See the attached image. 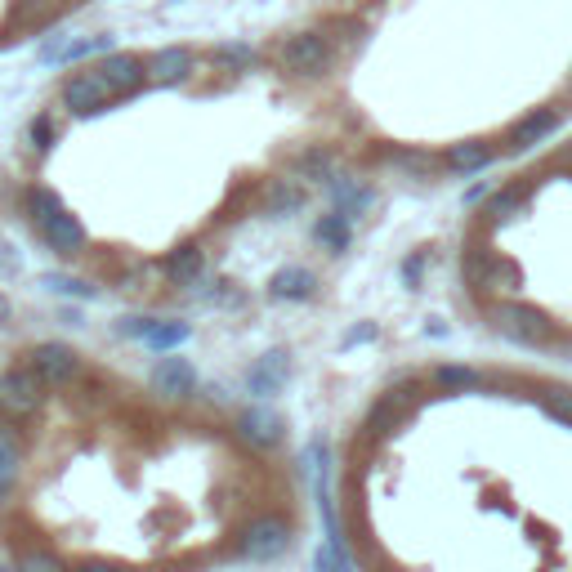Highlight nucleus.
<instances>
[{"label": "nucleus", "mask_w": 572, "mask_h": 572, "mask_svg": "<svg viewBox=\"0 0 572 572\" xmlns=\"http://www.w3.org/2000/svg\"><path fill=\"white\" fill-rule=\"evenodd\" d=\"M492 327H497L505 340H519V345H546V340L555 336V322H550L541 309L519 304V300L492 304Z\"/></svg>", "instance_id": "1"}, {"label": "nucleus", "mask_w": 572, "mask_h": 572, "mask_svg": "<svg viewBox=\"0 0 572 572\" xmlns=\"http://www.w3.org/2000/svg\"><path fill=\"white\" fill-rule=\"evenodd\" d=\"M45 403V380L36 376L32 367H14L0 376V412L9 416V421H27V416H36Z\"/></svg>", "instance_id": "2"}, {"label": "nucleus", "mask_w": 572, "mask_h": 572, "mask_svg": "<svg viewBox=\"0 0 572 572\" xmlns=\"http://www.w3.org/2000/svg\"><path fill=\"white\" fill-rule=\"evenodd\" d=\"M291 546V528H286L282 519H255L251 528L237 537V550H242L246 559H278L282 550Z\"/></svg>", "instance_id": "3"}, {"label": "nucleus", "mask_w": 572, "mask_h": 572, "mask_svg": "<svg viewBox=\"0 0 572 572\" xmlns=\"http://www.w3.org/2000/svg\"><path fill=\"white\" fill-rule=\"evenodd\" d=\"M108 99H112V85L103 81L99 72H76V76H68V85H63V108H68L72 117H90V112H99Z\"/></svg>", "instance_id": "4"}, {"label": "nucleus", "mask_w": 572, "mask_h": 572, "mask_svg": "<svg viewBox=\"0 0 572 572\" xmlns=\"http://www.w3.org/2000/svg\"><path fill=\"white\" fill-rule=\"evenodd\" d=\"M27 367H32L45 385H68L81 362H76V354L68 345H36L32 354H27Z\"/></svg>", "instance_id": "5"}, {"label": "nucleus", "mask_w": 572, "mask_h": 572, "mask_svg": "<svg viewBox=\"0 0 572 572\" xmlns=\"http://www.w3.org/2000/svg\"><path fill=\"white\" fill-rule=\"evenodd\" d=\"M152 389H157L161 398H170V403H184L197 389V371L188 367L184 358H161L157 367H152Z\"/></svg>", "instance_id": "6"}, {"label": "nucleus", "mask_w": 572, "mask_h": 572, "mask_svg": "<svg viewBox=\"0 0 572 572\" xmlns=\"http://www.w3.org/2000/svg\"><path fill=\"white\" fill-rule=\"evenodd\" d=\"M327 59H331V50H327V41H322L318 32H300V36H291V41L282 45V63L291 72H322L327 68Z\"/></svg>", "instance_id": "7"}, {"label": "nucleus", "mask_w": 572, "mask_h": 572, "mask_svg": "<svg viewBox=\"0 0 572 572\" xmlns=\"http://www.w3.org/2000/svg\"><path fill=\"white\" fill-rule=\"evenodd\" d=\"M237 434L251 447H278L282 443V416L269 412V407H251V412L237 421Z\"/></svg>", "instance_id": "8"}, {"label": "nucleus", "mask_w": 572, "mask_h": 572, "mask_svg": "<svg viewBox=\"0 0 572 572\" xmlns=\"http://www.w3.org/2000/svg\"><path fill=\"white\" fill-rule=\"evenodd\" d=\"M99 76L112 85V94H126V90H139L143 76H148V63L135 59V54H108L103 59Z\"/></svg>", "instance_id": "9"}, {"label": "nucleus", "mask_w": 572, "mask_h": 572, "mask_svg": "<svg viewBox=\"0 0 572 572\" xmlns=\"http://www.w3.org/2000/svg\"><path fill=\"white\" fill-rule=\"evenodd\" d=\"M559 121H564V112H559V108H541V112H532L528 121H519V126H514L510 148H514V152H523V148H537V143L546 139V135H555V130H559Z\"/></svg>", "instance_id": "10"}, {"label": "nucleus", "mask_w": 572, "mask_h": 572, "mask_svg": "<svg viewBox=\"0 0 572 572\" xmlns=\"http://www.w3.org/2000/svg\"><path fill=\"white\" fill-rule=\"evenodd\" d=\"M148 72L157 76L161 85H179V81H188V76H193V54H188L184 45H166V50L152 54Z\"/></svg>", "instance_id": "11"}, {"label": "nucleus", "mask_w": 572, "mask_h": 572, "mask_svg": "<svg viewBox=\"0 0 572 572\" xmlns=\"http://www.w3.org/2000/svg\"><path fill=\"white\" fill-rule=\"evenodd\" d=\"M291 380V358L282 354V349H273V354H264L255 362L251 371V394H278V389Z\"/></svg>", "instance_id": "12"}, {"label": "nucleus", "mask_w": 572, "mask_h": 572, "mask_svg": "<svg viewBox=\"0 0 572 572\" xmlns=\"http://www.w3.org/2000/svg\"><path fill=\"white\" fill-rule=\"evenodd\" d=\"M202 269H206L202 251H197V246H179V251H170V260H166V282H175V286H197Z\"/></svg>", "instance_id": "13"}, {"label": "nucleus", "mask_w": 572, "mask_h": 572, "mask_svg": "<svg viewBox=\"0 0 572 572\" xmlns=\"http://www.w3.org/2000/svg\"><path fill=\"white\" fill-rule=\"evenodd\" d=\"M41 233H45V242H50L59 255H76V251L85 246V228L76 224V219H72L68 211H63L59 219H50V224L41 228Z\"/></svg>", "instance_id": "14"}, {"label": "nucleus", "mask_w": 572, "mask_h": 572, "mask_svg": "<svg viewBox=\"0 0 572 572\" xmlns=\"http://www.w3.org/2000/svg\"><path fill=\"white\" fill-rule=\"evenodd\" d=\"M269 295H278V300H309L313 295V273L309 269H278L269 278Z\"/></svg>", "instance_id": "15"}, {"label": "nucleus", "mask_w": 572, "mask_h": 572, "mask_svg": "<svg viewBox=\"0 0 572 572\" xmlns=\"http://www.w3.org/2000/svg\"><path fill=\"white\" fill-rule=\"evenodd\" d=\"M313 237H318V242L327 246L331 255H340L354 233H349V219H345V215H322L318 224H313Z\"/></svg>", "instance_id": "16"}, {"label": "nucleus", "mask_w": 572, "mask_h": 572, "mask_svg": "<svg viewBox=\"0 0 572 572\" xmlns=\"http://www.w3.org/2000/svg\"><path fill=\"white\" fill-rule=\"evenodd\" d=\"M447 166L452 170H483V166H492V148L488 143H456V148H447Z\"/></svg>", "instance_id": "17"}, {"label": "nucleus", "mask_w": 572, "mask_h": 572, "mask_svg": "<svg viewBox=\"0 0 572 572\" xmlns=\"http://www.w3.org/2000/svg\"><path fill=\"white\" fill-rule=\"evenodd\" d=\"M331 202H336V215H358L371 206V193L367 188H358L354 179H340V184H331Z\"/></svg>", "instance_id": "18"}, {"label": "nucleus", "mask_w": 572, "mask_h": 572, "mask_svg": "<svg viewBox=\"0 0 572 572\" xmlns=\"http://www.w3.org/2000/svg\"><path fill=\"white\" fill-rule=\"evenodd\" d=\"M188 336H193V327H188V322H157V327L148 331V345L157 349V354H170V349H179Z\"/></svg>", "instance_id": "19"}, {"label": "nucleus", "mask_w": 572, "mask_h": 572, "mask_svg": "<svg viewBox=\"0 0 572 572\" xmlns=\"http://www.w3.org/2000/svg\"><path fill=\"white\" fill-rule=\"evenodd\" d=\"M27 211H32V219L45 228L50 219L63 215V202H59V193H50V188H32V193H27Z\"/></svg>", "instance_id": "20"}, {"label": "nucleus", "mask_w": 572, "mask_h": 572, "mask_svg": "<svg viewBox=\"0 0 572 572\" xmlns=\"http://www.w3.org/2000/svg\"><path fill=\"white\" fill-rule=\"evenodd\" d=\"M14 474H18V443L9 438V429H0V497L9 492Z\"/></svg>", "instance_id": "21"}, {"label": "nucleus", "mask_w": 572, "mask_h": 572, "mask_svg": "<svg viewBox=\"0 0 572 572\" xmlns=\"http://www.w3.org/2000/svg\"><path fill=\"white\" fill-rule=\"evenodd\" d=\"M295 175H304V179H327L331 175V152H322V148H313V152H304V157H295Z\"/></svg>", "instance_id": "22"}, {"label": "nucleus", "mask_w": 572, "mask_h": 572, "mask_svg": "<svg viewBox=\"0 0 572 572\" xmlns=\"http://www.w3.org/2000/svg\"><path fill=\"white\" fill-rule=\"evenodd\" d=\"M438 385L443 389H479L483 376L470 367H438Z\"/></svg>", "instance_id": "23"}, {"label": "nucleus", "mask_w": 572, "mask_h": 572, "mask_svg": "<svg viewBox=\"0 0 572 572\" xmlns=\"http://www.w3.org/2000/svg\"><path fill=\"white\" fill-rule=\"evenodd\" d=\"M541 407H546L555 421L572 425V389H546V398H541Z\"/></svg>", "instance_id": "24"}, {"label": "nucleus", "mask_w": 572, "mask_h": 572, "mask_svg": "<svg viewBox=\"0 0 572 572\" xmlns=\"http://www.w3.org/2000/svg\"><path fill=\"white\" fill-rule=\"evenodd\" d=\"M313 564H318V572H349V555H345V546H340V541H327V546L318 550V559H313Z\"/></svg>", "instance_id": "25"}, {"label": "nucleus", "mask_w": 572, "mask_h": 572, "mask_svg": "<svg viewBox=\"0 0 572 572\" xmlns=\"http://www.w3.org/2000/svg\"><path fill=\"white\" fill-rule=\"evenodd\" d=\"M18 572H63L59 559L45 555V550H27L23 559H18Z\"/></svg>", "instance_id": "26"}, {"label": "nucleus", "mask_w": 572, "mask_h": 572, "mask_svg": "<svg viewBox=\"0 0 572 572\" xmlns=\"http://www.w3.org/2000/svg\"><path fill=\"white\" fill-rule=\"evenodd\" d=\"M523 206V193H501L497 202H492V219H497V224H505V219H514V211H519Z\"/></svg>", "instance_id": "27"}, {"label": "nucleus", "mask_w": 572, "mask_h": 572, "mask_svg": "<svg viewBox=\"0 0 572 572\" xmlns=\"http://www.w3.org/2000/svg\"><path fill=\"white\" fill-rule=\"evenodd\" d=\"M45 286H50V291H59V295H81V300H90V295H94V286H85V282H76V278H45Z\"/></svg>", "instance_id": "28"}, {"label": "nucleus", "mask_w": 572, "mask_h": 572, "mask_svg": "<svg viewBox=\"0 0 572 572\" xmlns=\"http://www.w3.org/2000/svg\"><path fill=\"white\" fill-rule=\"evenodd\" d=\"M152 327H157L152 318H121V322H117V336H143V340H148Z\"/></svg>", "instance_id": "29"}, {"label": "nucleus", "mask_w": 572, "mask_h": 572, "mask_svg": "<svg viewBox=\"0 0 572 572\" xmlns=\"http://www.w3.org/2000/svg\"><path fill=\"white\" fill-rule=\"evenodd\" d=\"M295 206H300V193H295V188H286V184L273 188V211H295Z\"/></svg>", "instance_id": "30"}, {"label": "nucleus", "mask_w": 572, "mask_h": 572, "mask_svg": "<svg viewBox=\"0 0 572 572\" xmlns=\"http://www.w3.org/2000/svg\"><path fill=\"white\" fill-rule=\"evenodd\" d=\"M32 143H36V148H50V143H54L50 117H36V121H32Z\"/></svg>", "instance_id": "31"}, {"label": "nucleus", "mask_w": 572, "mask_h": 572, "mask_svg": "<svg viewBox=\"0 0 572 572\" xmlns=\"http://www.w3.org/2000/svg\"><path fill=\"white\" fill-rule=\"evenodd\" d=\"M371 336H376V327H371V322H367V327H354V331H349V340H345V345H362V340H371Z\"/></svg>", "instance_id": "32"}, {"label": "nucleus", "mask_w": 572, "mask_h": 572, "mask_svg": "<svg viewBox=\"0 0 572 572\" xmlns=\"http://www.w3.org/2000/svg\"><path fill=\"white\" fill-rule=\"evenodd\" d=\"M421 269H425L421 260H407V264H403V278H407V282L416 286V282H421Z\"/></svg>", "instance_id": "33"}, {"label": "nucleus", "mask_w": 572, "mask_h": 572, "mask_svg": "<svg viewBox=\"0 0 572 572\" xmlns=\"http://www.w3.org/2000/svg\"><path fill=\"white\" fill-rule=\"evenodd\" d=\"M76 572H117V568H108V564H85V568H76Z\"/></svg>", "instance_id": "34"}, {"label": "nucleus", "mask_w": 572, "mask_h": 572, "mask_svg": "<svg viewBox=\"0 0 572 572\" xmlns=\"http://www.w3.org/2000/svg\"><path fill=\"white\" fill-rule=\"evenodd\" d=\"M0 572H9V568H0Z\"/></svg>", "instance_id": "35"}]
</instances>
